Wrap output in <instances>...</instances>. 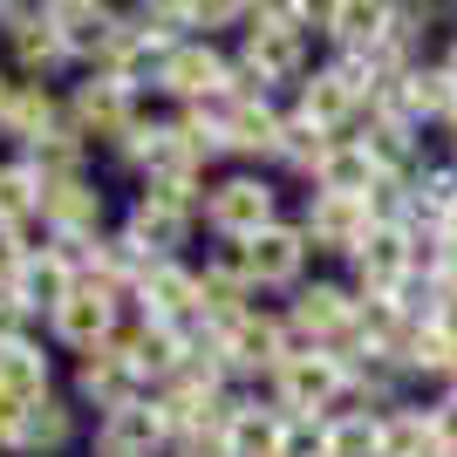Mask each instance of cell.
Here are the masks:
<instances>
[{"mask_svg": "<svg viewBox=\"0 0 457 457\" xmlns=\"http://www.w3.org/2000/svg\"><path fill=\"white\" fill-rule=\"evenodd\" d=\"M232 62H239V82L260 96H294L307 82V69H314V35H301V28H287L280 14H273V0H253V21L246 35H239V48H232Z\"/></svg>", "mask_w": 457, "mask_h": 457, "instance_id": "6da1fadb", "label": "cell"}, {"mask_svg": "<svg viewBox=\"0 0 457 457\" xmlns=\"http://www.w3.org/2000/svg\"><path fill=\"white\" fill-rule=\"evenodd\" d=\"M348 396H355V362L348 355H328V348H294L280 362V376L267 382V403L280 417H342Z\"/></svg>", "mask_w": 457, "mask_h": 457, "instance_id": "7a4b0ae2", "label": "cell"}, {"mask_svg": "<svg viewBox=\"0 0 457 457\" xmlns=\"http://www.w3.org/2000/svg\"><path fill=\"white\" fill-rule=\"evenodd\" d=\"M294 348L301 342H294V328H287L280 307H253V314H239L232 328L212 335V355H219V369L232 376V389H267Z\"/></svg>", "mask_w": 457, "mask_h": 457, "instance_id": "3957f363", "label": "cell"}, {"mask_svg": "<svg viewBox=\"0 0 457 457\" xmlns=\"http://www.w3.org/2000/svg\"><path fill=\"white\" fill-rule=\"evenodd\" d=\"M287 328L301 348H328V355H355V328H362V294L348 280H301L287 294Z\"/></svg>", "mask_w": 457, "mask_h": 457, "instance_id": "277c9868", "label": "cell"}, {"mask_svg": "<svg viewBox=\"0 0 457 457\" xmlns=\"http://www.w3.org/2000/svg\"><path fill=\"white\" fill-rule=\"evenodd\" d=\"M280 185H273V171H219L205 191V205H198V226L212 232V239H253V232L280 226Z\"/></svg>", "mask_w": 457, "mask_h": 457, "instance_id": "5b68a950", "label": "cell"}, {"mask_svg": "<svg viewBox=\"0 0 457 457\" xmlns=\"http://www.w3.org/2000/svg\"><path fill=\"white\" fill-rule=\"evenodd\" d=\"M69 123H76V137L82 144H103V151H116V144H123V137L137 130V123H144V116H157L151 110V96H137V89H123V82H110V76H76L69 82Z\"/></svg>", "mask_w": 457, "mask_h": 457, "instance_id": "8992f818", "label": "cell"}, {"mask_svg": "<svg viewBox=\"0 0 457 457\" xmlns=\"http://www.w3.org/2000/svg\"><path fill=\"white\" fill-rule=\"evenodd\" d=\"M0 35H7V69L21 82L62 89V76L76 69L62 35H55V21H48V0H0Z\"/></svg>", "mask_w": 457, "mask_h": 457, "instance_id": "52a82bcc", "label": "cell"}, {"mask_svg": "<svg viewBox=\"0 0 457 457\" xmlns=\"http://www.w3.org/2000/svg\"><path fill=\"white\" fill-rule=\"evenodd\" d=\"M123 321H130V294L82 280L76 294L55 307V321H48V342H55L62 355H76V362H82V355H96V348H116Z\"/></svg>", "mask_w": 457, "mask_h": 457, "instance_id": "ba28073f", "label": "cell"}, {"mask_svg": "<svg viewBox=\"0 0 457 457\" xmlns=\"http://www.w3.org/2000/svg\"><path fill=\"white\" fill-rule=\"evenodd\" d=\"M41 226L62 253L89 246L110 232V198L96 185V171H69V178H41Z\"/></svg>", "mask_w": 457, "mask_h": 457, "instance_id": "9c48e42d", "label": "cell"}, {"mask_svg": "<svg viewBox=\"0 0 457 457\" xmlns=\"http://www.w3.org/2000/svg\"><path fill=\"white\" fill-rule=\"evenodd\" d=\"M232 82H239V62H232V48H219V41H178L171 55H164V69H157V89L164 103H178V110H191V103H212V96H226Z\"/></svg>", "mask_w": 457, "mask_h": 457, "instance_id": "30bf717a", "label": "cell"}, {"mask_svg": "<svg viewBox=\"0 0 457 457\" xmlns=\"http://www.w3.org/2000/svg\"><path fill=\"white\" fill-rule=\"evenodd\" d=\"M116 226L144 260H185V246L198 239V205H185L171 191H137Z\"/></svg>", "mask_w": 457, "mask_h": 457, "instance_id": "8fae6325", "label": "cell"}, {"mask_svg": "<svg viewBox=\"0 0 457 457\" xmlns=\"http://www.w3.org/2000/svg\"><path fill=\"white\" fill-rule=\"evenodd\" d=\"M130 314L178 328V335H205V321H198V267L191 260H151L130 287Z\"/></svg>", "mask_w": 457, "mask_h": 457, "instance_id": "7c38bea8", "label": "cell"}, {"mask_svg": "<svg viewBox=\"0 0 457 457\" xmlns=\"http://www.w3.org/2000/svg\"><path fill=\"white\" fill-rule=\"evenodd\" d=\"M417 280V232L410 226H369V239L348 260V287L362 301H389Z\"/></svg>", "mask_w": 457, "mask_h": 457, "instance_id": "4fadbf2b", "label": "cell"}, {"mask_svg": "<svg viewBox=\"0 0 457 457\" xmlns=\"http://www.w3.org/2000/svg\"><path fill=\"white\" fill-rule=\"evenodd\" d=\"M76 287H82V267L55 246V239H48V246H35V253H21L14 273H7V294H14V307L28 314V321H41V328L55 321V307L69 301Z\"/></svg>", "mask_w": 457, "mask_h": 457, "instance_id": "5bb4252c", "label": "cell"}, {"mask_svg": "<svg viewBox=\"0 0 457 457\" xmlns=\"http://www.w3.org/2000/svg\"><path fill=\"white\" fill-rule=\"evenodd\" d=\"M246 246V280L253 294H294V287L307 280V267H314V246H307V232L294 226V219H280V226L253 232V239H239Z\"/></svg>", "mask_w": 457, "mask_h": 457, "instance_id": "9a60e30c", "label": "cell"}, {"mask_svg": "<svg viewBox=\"0 0 457 457\" xmlns=\"http://www.w3.org/2000/svg\"><path fill=\"white\" fill-rule=\"evenodd\" d=\"M69 396L82 403V417H116V410H130V403H151V382L123 362V348H96V355L76 362Z\"/></svg>", "mask_w": 457, "mask_h": 457, "instance_id": "2e32d148", "label": "cell"}, {"mask_svg": "<svg viewBox=\"0 0 457 457\" xmlns=\"http://www.w3.org/2000/svg\"><path fill=\"white\" fill-rule=\"evenodd\" d=\"M48 21H55L62 48H69V62H76L82 76L103 69V55L123 35V7H110V0H48Z\"/></svg>", "mask_w": 457, "mask_h": 457, "instance_id": "e0dca14e", "label": "cell"}, {"mask_svg": "<svg viewBox=\"0 0 457 457\" xmlns=\"http://www.w3.org/2000/svg\"><path fill=\"white\" fill-rule=\"evenodd\" d=\"M294 226L307 232V246H314V260H355V246L369 239V205L362 198H335V191H307V205H301V219Z\"/></svg>", "mask_w": 457, "mask_h": 457, "instance_id": "ac0fdd59", "label": "cell"}, {"mask_svg": "<svg viewBox=\"0 0 457 457\" xmlns=\"http://www.w3.org/2000/svg\"><path fill=\"white\" fill-rule=\"evenodd\" d=\"M116 348H123V362L157 389V382H171L178 369L198 355V335H178V328H157V321H144V314H130L123 335H116Z\"/></svg>", "mask_w": 457, "mask_h": 457, "instance_id": "d6986e66", "label": "cell"}, {"mask_svg": "<svg viewBox=\"0 0 457 457\" xmlns=\"http://www.w3.org/2000/svg\"><path fill=\"white\" fill-rule=\"evenodd\" d=\"M0 239H14L21 253L48 246V226H41V171L28 157H0Z\"/></svg>", "mask_w": 457, "mask_h": 457, "instance_id": "ffe728a7", "label": "cell"}, {"mask_svg": "<svg viewBox=\"0 0 457 457\" xmlns=\"http://www.w3.org/2000/svg\"><path fill=\"white\" fill-rule=\"evenodd\" d=\"M171 451V423L157 417V403H130L116 417L89 423V457H164Z\"/></svg>", "mask_w": 457, "mask_h": 457, "instance_id": "44dd1931", "label": "cell"}, {"mask_svg": "<svg viewBox=\"0 0 457 457\" xmlns=\"http://www.w3.org/2000/svg\"><path fill=\"white\" fill-rule=\"evenodd\" d=\"M55 137H76V123H69V96L48 89V82H21L14 116H7V144H14V157L41 151V144H55Z\"/></svg>", "mask_w": 457, "mask_h": 457, "instance_id": "7402d4cb", "label": "cell"}, {"mask_svg": "<svg viewBox=\"0 0 457 457\" xmlns=\"http://www.w3.org/2000/svg\"><path fill=\"white\" fill-rule=\"evenodd\" d=\"M396 0H321V41L328 55H369L389 35Z\"/></svg>", "mask_w": 457, "mask_h": 457, "instance_id": "603a6c76", "label": "cell"}, {"mask_svg": "<svg viewBox=\"0 0 457 457\" xmlns=\"http://www.w3.org/2000/svg\"><path fill=\"white\" fill-rule=\"evenodd\" d=\"M82 437V403L69 396V389H55V396H41L28 417H21V444L14 457H62V451H76Z\"/></svg>", "mask_w": 457, "mask_h": 457, "instance_id": "cb8c5ba5", "label": "cell"}, {"mask_svg": "<svg viewBox=\"0 0 457 457\" xmlns=\"http://www.w3.org/2000/svg\"><path fill=\"white\" fill-rule=\"evenodd\" d=\"M280 410L267 403V389H232L226 403V444L232 457H280Z\"/></svg>", "mask_w": 457, "mask_h": 457, "instance_id": "d4e9b609", "label": "cell"}, {"mask_svg": "<svg viewBox=\"0 0 457 457\" xmlns=\"http://www.w3.org/2000/svg\"><path fill=\"white\" fill-rule=\"evenodd\" d=\"M0 389L14 403L35 410L41 396H55V355L35 342V335H14V342H0Z\"/></svg>", "mask_w": 457, "mask_h": 457, "instance_id": "484cf974", "label": "cell"}, {"mask_svg": "<svg viewBox=\"0 0 457 457\" xmlns=\"http://www.w3.org/2000/svg\"><path fill=\"white\" fill-rule=\"evenodd\" d=\"M376 185H382V171H376V157H369L355 137H335L328 157L314 164V178H307V191H335V198H362V205H369Z\"/></svg>", "mask_w": 457, "mask_h": 457, "instance_id": "4316f807", "label": "cell"}, {"mask_svg": "<svg viewBox=\"0 0 457 457\" xmlns=\"http://www.w3.org/2000/svg\"><path fill=\"white\" fill-rule=\"evenodd\" d=\"M382 457H444L437 451V423H430V403L403 396L396 410H382Z\"/></svg>", "mask_w": 457, "mask_h": 457, "instance_id": "83f0119b", "label": "cell"}, {"mask_svg": "<svg viewBox=\"0 0 457 457\" xmlns=\"http://www.w3.org/2000/svg\"><path fill=\"white\" fill-rule=\"evenodd\" d=\"M328 144H335V137H328V130H314L307 116H294V110H287V123H280V144H273V171L314 178V164H321V157H328Z\"/></svg>", "mask_w": 457, "mask_h": 457, "instance_id": "f1b7e54d", "label": "cell"}, {"mask_svg": "<svg viewBox=\"0 0 457 457\" xmlns=\"http://www.w3.org/2000/svg\"><path fill=\"white\" fill-rule=\"evenodd\" d=\"M328 457H382V417L376 410L328 417Z\"/></svg>", "mask_w": 457, "mask_h": 457, "instance_id": "f546056e", "label": "cell"}, {"mask_svg": "<svg viewBox=\"0 0 457 457\" xmlns=\"http://www.w3.org/2000/svg\"><path fill=\"white\" fill-rule=\"evenodd\" d=\"M164 457H232V444H226V417H212V423H191V430H178Z\"/></svg>", "mask_w": 457, "mask_h": 457, "instance_id": "4dcf8cb0", "label": "cell"}, {"mask_svg": "<svg viewBox=\"0 0 457 457\" xmlns=\"http://www.w3.org/2000/svg\"><path fill=\"white\" fill-rule=\"evenodd\" d=\"M280 457H328V423L321 417H287L280 423Z\"/></svg>", "mask_w": 457, "mask_h": 457, "instance_id": "1f68e13d", "label": "cell"}, {"mask_svg": "<svg viewBox=\"0 0 457 457\" xmlns=\"http://www.w3.org/2000/svg\"><path fill=\"white\" fill-rule=\"evenodd\" d=\"M430 423H437V451H444V457H457V382L430 396Z\"/></svg>", "mask_w": 457, "mask_h": 457, "instance_id": "d6a6232c", "label": "cell"}, {"mask_svg": "<svg viewBox=\"0 0 457 457\" xmlns=\"http://www.w3.org/2000/svg\"><path fill=\"white\" fill-rule=\"evenodd\" d=\"M21 417H28V403H14L7 389H0V457H14V444H21Z\"/></svg>", "mask_w": 457, "mask_h": 457, "instance_id": "836d02e7", "label": "cell"}, {"mask_svg": "<svg viewBox=\"0 0 457 457\" xmlns=\"http://www.w3.org/2000/svg\"><path fill=\"white\" fill-rule=\"evenodd\" d=\"M14 335H35V321H28V314L14 307V294L0 287V342H14Z\"/></svg>", "mask_w": 457, "mask_h": 457, "instance_id": "e575fe53", "label": "cell"}, {"mask_svg": "<svg viewBox=\"0 0 457 457\" xmlns=\"http://www.w3.org/2000/svg\"><path fill=\"white\" fill-rule=\"evenodd\" d=\"M14 96H21V76L0 62V137H7V116H14Z\"/></svg>", "mask_w": 457, "mask_h": 457, "instance_id": "d590c367", "label": "cell"}, {"mask_svg": "<svg viewBox=\"0 0 457 457\" xmlns=\"http://www.w3.org/2000/svg\"><path fill=\"white\" fill-rule=\"evenodd\" d=\"M437 62H444V69H451V76H457V28H451V41H444V48H437Z\"/></svg>", "mask_w": 457, "mask_h": 457, "instance_id": "8d00e7d4", "label": "cell"}]
</instances>
